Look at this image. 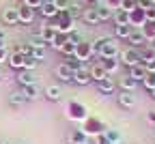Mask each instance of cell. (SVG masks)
<instances>
[{
  "label": "cell",
  "instance_id": "cell-1",
  "mask_svg": "<svg viewBox=\"0 0 155 144\" xmlns=\"http://www.w3.org/2000/svg\"><path fill=\"white\" fill-rule=\"evenodd\" d=\"M93 52H95V56H99V60L101 58H119L121 56L119 43H116L114 39H110V37H101V39L93 41Z\"/></svg>",
  "mask_w": 155,
  "mask_h": 144
},
{
  "label": "cell",
  "instance_id": "cell-2",
  "mask_svg": "<svg viewBox=\"0 0 155 144\" xmlns=\"http://www.w3.org/2000/svg\"><path fill=\"white\" fill-rule=\"evenodd\" d=\"M75 19L67 13V11H58V15L54 17V22H52V26H56V30L58 32H65V34H71L73 30H75Z\"/></svg>",
  "mask_w": 155,
  "mask_h": 144
},
{
  "label": "cell",
  "instance_id": "cell-3",
  "mask_svg": "<svg viewBox=\"0 0 155 144\" xmlns=\"http://www.w3.org/2000/svg\"><path fill=\"white\" fill-rule=\"evenodd\" d=\"M106 123L104 120H99V118H95V116H88L86 120H84V127H82V131L86 133V136H101V133H106Z\"/></svg>",
  "mask_w": 155,
  "mask_h": 144
},
{
  "label": "cell",
  "instance_id": "cell-4",
  "mask_svg": "<svg viewBox=\"0 0 155 144\" xmlns=\"http://www.w3.org/2000/svg\"><path fill=\"white\" fill-rule=\"evenodd\" d=\"M119 60H121V63H123L127 69H131V67H136V65H140V50H136V47H125V50L121 52Z\"/></svg>",
  "mask_w": 155,
  "mask_h": 144
},
{
  "label": "cell",
  "instance_id": "cell-5",
  "mask_svg": "<svg viewBox=\"0 0 155 144\" xmlns=\"http://www.w3.org/2000/svg\"><path fill=\"white\" fill-rule=\"evenodd\" d=\"M67 116L71 118V120H86L88 118V110H86V106H82L80 101H71L69 103V108H67Z\"/></svg>",
  "mask_w": 155,
  "mask_h": 144
},
{
  "label": "cell",
  "instance_id": "cell-6",
  "mask_svg": "<svg viewBox=\"0 0 155 144\" xmlns=\"http://www.w3.org/2000/svg\"><path fill=\"white\" fill-rule=\"evenodd\" d=\"M149 22H147V11L144 9H134V11H129V26L131 28H144Z\"/></svg>",
  "mask_w": 155,
  "mask_h": 144
},
{
  "label": "cell",
  "instance_id": "cell-7",
  "mask_svg": "<svg viewBox=\"0 0 155 144\" xmlns=\"http://www.w3.org/2000/svg\"><path fill=\"white\" fill-rule=\"evenodd\" d=\"M116 101L123 110H134L136 108V95L134 93H127V90H119L116 93Z\"/></svg>",
  "mask_w": 155,
  "mask_h": 144
},
{
  "label": "cell",
  "instance_id": "cell-8",
  "mask_svg": "<svg viewBox=\"0 0 155 144\" xmlns=\"http://www.w3.org/2000/svg\"><path fill=\"white\" fill-rule=\"evenodd\" d=\"M93 56H95L93 43H88V41H80V43H78V47H75V58H80L82 63H84V60H91Z\"/></svg>",
  "mask_w": 155,
  "mask_h": 144
},
{
  "label": "cell",
  "instance_id": "cell-9",
  "mask_svg": "<svg viewBox=\"0 0 155 144\" xmlns=\"http://www.w3.org/2000/svg\"><path fill=\"white\" fill-rule=\"evenodd\" d=\"M95 84H97V90H99L101 95H114L116 93V88H119V84H116V82H114V77H104L101 82H95Z\"/></svg>",
  "mask_w": 155,
  "mask_h": 144
},
{
  "label": "cell",
  "instance_id": "cell-10",
  "mask_svg": "<svg viewBox=\"0 0 155 144\" xmlns=\"http://www.w3.org/2000/svg\"><path fill=\"white\" fill-rule=\"evenodd\" d=\"M127 43H129V47H136V50L144 47V45H147V39H144L142 30H140V28H134L131 34H129V39H127Z\"/></svg>",
  "mask_w": 155,
  "mask_h": 144
},
{
  "label": "cell",
  "instance_id": "cell-11",
  "mask_svg": "<svg viewBox=\"0 0 155 144\" xmlns=\"http://www.w3.org/2000/svg\"><path fill=\"white\" fill-rule=\"evenodd\" d=\"M82 22L88 24V26H97V24H101L99 22V15H97V7H84V13H82Z\"/></svg>",
  "mask_w": 155,
  "mask_h": 144
},
{
  "label": "cell",
  "instance_id": "cell-12",
  "mask_svg": "<svg viewBox=\"0 0 155 144\" xmlns=\"http://www.w3.org/2000/svg\"><path fill=\"white\" fill-rule=\"evenodd\" d=\"M73 82H75V84L78 86H88L91 84V73H88V67L84 65L82 69H78V71H73Z\"/></svg>",
  "mask_w": 155,
  "mask_h": 144
},
{
  "label": "cell",
  "instance_id": "cell-13",
  "mask_svg": "<svg viewBox=\"0 0 155 144\" xmlns=\"http://www.w3.org/2000/svg\"><path fill=\"white\" fill-rule=\"evenodd\" d=\"M99 63H101V67L106 69L108 75L119 73V69H121V60H119V58H101Z\"/></svg>",
  "mask_w": 155,
  "mask_h": 144
},
{
  "label": "cell",
  "instance_id": "cell-14",
  "mask_svg": "<svg viewBox=\"0 0 155 144\" xmlns=\"http://www.w3.org/2000/svg\"><path fill=\"white\" fill-rule=\"evenodd\" d=\"M56 77L61 82H73V69L67 65V63H61L56 67Z\"/></svg>",
  "mask_w": 155,
  "mask_h": 144
},
{
  "label": "cell",
  "instance_id": "cell-15",
  "mask_svg": "<svg viewBox=\"0 0 155 144\" xmlns=\"http://www.w3.org/2000/svg\"><path fill=\"white\" fill-rule=\"evenodd\" d=\"M17 15H19V24H32L35 22V9L22 5L17 9Z\"/></svg>",
  "mask_w": 155,
  "mask_h": 144
},
{
  "label": "cell",
  "instance_id": "cell-16",
  "mask_svg": "<svg viewBox=\"0 0 155 144\" xmlns=\"http://www.w3.org/2000/svg\"><path fill=\"white\" fill-rule=\"evenodd\" d=\"M88 73H91V80H93V82H101L104 77H108V73H106V69L101 67V63H93V65L88 67Z\"/></svg>",
  "mask_w": 155,
  "mask_h": 144
},
{
  "label": "cell",
  "instance_id": "cell-17",
  "mask_svg": "<svg viewBox=\"0 0 155 144\" xmlns=\"http://www.w3.org/2000/svg\"><path fill=\"white\" fill-rule=\"evenodd\" d=\"M2 22H5L7 26L19 24V15H17V9H15V7H9V9L2 11Z\"/></svg>",
  "mask_w": 155,
  "mask_h": 144
},
{
  "label": "cell",
  "instance_id": "cell-18",
  "mask_svg": "<svg viewBox=\"0 0 155 144\" xmlns=\"http://www.w3.org/2000/svg\"><path fill=\"white\" fill-rule=\"evenodd\" d=\"M116 84H119V90H127V93H136V88H138V82L129 75H123Z\"/></svg>",
  "mask_w": 155,
  "mask_h": 144
},
{
  "label": "cell",
  "instance_id": "cell-19",
  "mask_svg": "<svg viewBox=\"0 0 155 144\" xmlns=\"http://www.w3.org/2000/svg\"><path fill=\"white\" fill-rule=\"evenodd\" d=\"M39 13H41L43 17H48V19H54V17L58 15V9L54 7L52 0H43V5L39 7Z\"/></svg>",
  "mask_w": 155,
  "mask_h": 144
},
{
  "label": "cell",
  "instance_id": "cell-20",
  "mask_svg": "<svg viewBox=\"0 0 155 144\" xmlns=\"http://www.w3.org/2000/svg\"><path fill=\"white\" fill-rule=\"evenodd\" d=\"M17 82L22 86H30V84H37V77L32 75V71H28V69H22L17 73Z\"/></svg>",
  "mask_w": 155,
  "mask_h": 144
},
{
  "label": "cell",
  "instance_id": "cell-21",
  "mask_svg": "<svg viewBox=\"0 0 155 144\" xmlns=\"http://www.w3.org/2000/svg\"><path fill=\"white\" fill-rule=\"evenodd\" d=\"M112 22H114V26H127L129 24V13L123 11V9H116L114 15H112Z\"/></svg>",
  "mask_w": 155,
  "mask_h": 144
},
{
  "label": "cell",
  "instance_id": "cell-22",
  "mask_svg": "<svg viewBox=\"0 0 155 144\" xmlns=\"http://www.w3.org/2000/svg\"><path fill=\"white\" fill-rule=\"evenodd\" d=\"M39 34H41V39L50 45L52 41H54V37L58 34V30H56V26H52V24H50V26H43L41 30H39Z\"/></svg>",
  "mask_w": 155,
  "mask_h": 144
},
{
  "label": "cell",
  "instance_id": "cell-23",
  "mask_svg": "<svg viewBox=\"0 0 155 144\" xmlns=\"http://www.w3.org/2000/svg\"><path fill=\"white\" fill-rule=\"evenodd\" d=\"M97 15H99V22L101 24L104 22H110L112 15H114V9H110L108 5H99V7H97Z\"/></svg>",
  "mask_w": 155,
  "mask_h": 144
},
{
  "label": "cell",
  "instance_id": "cell-24",
  "mask_svg": "<svg viewBox=\"0 0 155 144\" xmlns=\"http://www.w3.org/2000/svg\"><path fill=\"white\" fill-rule=\"evenodd\" d=\"M61 97H63L61 86L52 84V86H48V88H45V99H48V101H61Z\"/></svg>",
  "mask_w": 155,
  "mask_h": 144
},
{
  "label": "cell",
  "instance_id": "cell-25",
  "mask_svg": "<svg viewBox=\"0 0 155 144\" xmlns=\"http://www.w3.org/2000/svg\"><path fill=\"white\" fill-rule=\"evenodd\" d=\"M7 63H9L13 69H19V71H22V69H24V56L19 54V52H13V54H9V60H7Z\"/></svg>",
  "mask_w": 155,
  "mask_h": 144
},
{
  "label": "cell",
  "instance_id": "cell-26",
  "mask_svg": "<svg viewBox=\"0 0 155 144\" xmlns=\"http://www.w3.org/2000/svg\"><path fill=\"white\" fill-rule=\"evenodd\" d=\"M127 75H129V77H134V80L140 84V82L144 80V75H147V69H144L142 65H136V67H131V69H129V73H127Z\"/></svg>",
  "mask_w": 155,
  "mask_h": 144
},
{
  "label": "cell",
  "instance_id": "cell-27",
  "mask_svg": "<svg viewBox=\"0 0 155 144\" xmlns=\"http://www.w3.org/2000/svg\"><path fill=\"white\" fill-rule=\"evenodd\" d=\"M106 138L112 142V144H123V133L119 129H114V127H108L106 129Z\"/></svg>",
  "mask_w": 155,
  "mask_h": 144
},
{
  "label": "cell",
  "instance_id": "cell-28",
  "mask_svg": "<svg viewBox=\"0 0 155 144\" xmlns=\"http://www.w3.org/2000/svg\"><path fill=\"white\" fill-rule=\"evenodd\" d=\"M80 142H88V136L82 129H73L69 133V144H80Z\"/></svg>",
  "mask_w": 155,
  "mask_h": 144
},
{
  "label": "cell",
  "instance_id": "cell-29",
  "mask_svg": "<svg viewBox=\"0 0 155 144\" xmlns=\"http://www.w3.org/2000/svg\"><path fill=\"white\" fill-rule=\"evenodd\" d=\"M140 84H142V88L147 93L155 90V71H147V75H144V80L140 82Z\"/></svg>",
  "mask_w": 155,
  "mask_h": 144
},
{
  "label": "cell",
  "instance_id": "cell-30",
  "mask_svg": "<svg viewBox=\"0 0 155 144\" xmlns=\"http://www.w3.org/2000/svg\"><path fill=\"white\" fill-rule=\"evenodd\" d=\"M22 93L26 97V101H35L39 97V86L37 84H30V86H22Z\"/></svg>",
  "mask_w": 155,
  "mask_h": 144
},
{
  "label": "cell",
  "instance_id": "cell-31",
  "mask_svg": "<svg viewBox=\"0 0 155 144\" xmlns=\"http://www.w3.org/2000/svg\"><path fill=\"white\" fill-rule=\"evenodd\" d=\"M131 26L127 24V26H114V37L116 39H123V41H127L129 39V34H131Z\"/></svg>",
  "mask_w": 155,
  "mask_h": 144
},
{
  "label": "cell",
  "instance_id": "cell-32",
  "mask_svg": "<svg viewBox=\"0 0 155 144\" xmlns=\"http://www.w3.org/2000/svg\"><path fill=\"white\" fill-rule=\"evenodd\" d=\"M75 47H78V43H75V41H71V39L67 37V43L63 45L61 54H63L65 58H69V56H75Z\"/></svg>",
  "mask_w": 155,
  "mask_h": 144
},
{
  "label": "cell",
  "instance_id": "cell-33",
  "mask_svg": "<svg viewBox=\"0 0 155 144\" xmlns=\"http://www.w3.org/2000/svg\"><path fill=\"white\" fill-rule=\"evenodd\" d=\"M9 103H11V106H24V103H26V97H24V93H22V90H15V93H11V95H9Z\"/></svg>",
  "mask_w": 155,
  "mask_h": 144
},
{
  "label": "cell",
  "instance_id": "cell-34",
  "mask_svg": "<svg viewBox=\"0 0 155 144\" xmlns=\"http://www.w3.org/2000/svg\"><path fill=\"white\" fill-rule=\"evenodd\" d=\"M67 13L73 17V19H78V17H80L82 19V13H84V7L80 5V2H71L69 5V9H67Z\"/></svg>",
  "mask_w": 155,
  "mask_h": 144
},
{
  "label": "cell",
  "instance_id": "cell-35",
  "mask_svg": "<svg viewBox=\"0 0 155 144\" xmlns=\"http://www.w3.org/2000/svg\"><path fill=\"white\" fill-rule=\"evenodd\" d=\"M67 37H69V34H65V32H58V34L54 37V41H52L50 45H52L54 50H58V52H61V50H63V45L67 43Z\"/></svg>",
  "mask_w": 155,
  "mask_h": 144
},
{
  "label": "cell",
  "instance_id": "cell-36",
  "mask_svg": "<svg viewBox=\"0 0 155 144\" xmlns=\"http://www.w3.org/2000/svg\"><path fill=\"white\" fill-rule=\"evenodd\" d=\"M65 63H67V65H69L73 71H78V69H82V67H84V63H82L80 58H75V56H69V58L65 60Z\"/></svg>",
  "mask_w": 155,
  "mask_h": 144
},
{
  "label": "cell",
  "instance_id": "cell-37",
  "mask_svg": "<svg viewBox=\"0 0 155 144\" xmlns=\"http://www.w3.org/2000/svg\"><path fill=\"white\" fill-rule=\"evenodd\" d=\"M140 7V0H123V5H121V9L123 11H134V9H138Z\"/></svg>",
  "mask_w": 155,
  "mask_h": 144
},
{
  "label": "cell",
  "instance_id": "cell-38",
  "mask_svg": "<svg viewBox=\"0 0 155 144\" xmlns=\"http://www.w3.org/2000/svg\"><path fill=\"white\" fill-rule=\"evenodd\" d=\"M32 58L43 60L45 58V45H32Z\"/></svg>",
  "mask_w": 155,
  "mask_h": 144
},
{
  "label": "cell",
  "instance_id": "cell-39",
  "mask_svg": "<svg viewBox=\"0 0 155 144\" xmlns=\"http://www.w3.org/2000/svg\"><path fill=\"white\" fill-rule=\"evenodd\" d=\"M142 30V34H144V39H147V43H151V41L155 39V30H153V26L151 24H147L144 28H140Z\"/></svg>",
  "mask_w": 155,
  "mask_h": 144
},
{
  "label": "cell",
  "instance_id": "cell-40",
  "mask_svg": "<svg viewBox=\"0 0 155 144\" xmlns=\"http://www.w3.org/2000/svg\"><path fill=\"white\" fill-rule=\"evenodd\" d=\"M37 65H39V60H37V58H32V56H24V69L32 71Z\"/></svg>",
  "mask_w": 155,
  "mask_h": 144
},
{
  "label": "cell",
  "instance_id": "cell-41",
  "mask_svg": "<svg viewBox=\"0 0 155 144\" xmlns=\"http://www.w3.org/2000/svg\"><path fill=\"white\" fill-rule=\"evenodd\" d=\"M52 2H54V7H56L58 11H67L69 5H71V0H52Z\"/></svg>",
  "mask_w": 155,
  "mask_h": 144
},
{
  "label": "cell",
  "instance_id": "cell-42",
  "mask_svg": "<svg viewBox=\"0 0 155 144\" xmlns=\"http://www.w3.org/2000/svg\"><path fill=\"white\" fill-rule=\"evenodd\" d=\"M140 65H142L147 71H155V58H142Z\"/></svg>",
  "mask_w": 155,
  "mask_h": 144
},
{
  "label": "cell",
  "instance_id": "cell-43",
  "mask_svg": "<svg viewBox=\"0 0 155 144\" xmlns=\"http://www.w3.org/2000/svg\"><path fill=\"white\" fill-rule=\"evenodd\" d=\"M104 2H106V5H108L110 9H114V11H116V9H121L123 0H104Z\"/></svg>",
  "mask_w": 155,
  "mask_h": 144
},
{
  "label": "cell",
  "instance_id": "cell-44",
  "mask_svg": "<svg viewBox=\"0 0 155 144\" xmlns=\"http://www.w3.org/2000/svg\"><path fill=\"white\" fill-rule=\"evenodd\" d=\"M24 5L30 7V9H39V7L43 5V0H24Z\"/></svg>",
  "mask_w": 155,
  "mask_h": 144
},
{
  "label": "cell",
  "instance_id": "cell-45",
  "mask_svg": "<svg viewBox=\"0 0 155 144\" xmlns=\"http://www.w3.org/2000/svg\"><path fill=\"white\" fill-rule=\"evenodd\" d=\"M144 11H147V22H155V7L144 9Z\"/></svg>",
  "mask_w": 155,
  "mask_h": 144
},
{
  "label": "cell",
  "instance_id": "cell-46",
  "mask_svg": "<svg viewBox=\"0 0 155 144\" xmlns=\"http://www.w3.org/2000/svg\"><path fill=\"white\" fill-rule=\"evenodd\" d=\"M95 144H112V142L106 138V133H101V136H97V138H95Z\"/></svg>",
  "mask_w": 155,
  "mask_h": 144
},
{
  "label": "cell",
  "instance_id": "cell-47",
  "mask_svg": "<svg viewBox=\"0 0 155 144\" xmlns=\"http://www.w3.org/2000/svg\"><path fill=\"white\" fill-rule=\"evenodd\" d=\"M151 7H155L153 0H140V9H151Z\"/></svg>",
  "mask_w": 155,
  "mask_h": 144
},
{
  "label": "cell",
  "instance_id": "cell-48",
  "mask_svg": "<svg viewBox=\"0 0 155 144\" xmlns=\"http://www.w3.org/2000/svg\"><path fill=\"white\" fill-rule=\"evenodd\" d=\"M5 60H9V52L7 47H0V63H5Z\"/></svg>",
  "mask_w": 155,
  "mask_h": 144
},
{
  "label": "cell",
  "instance_id": "cell-49",
  "mask_svg": "<svg viewBox=\"0 0 155 144\" xmlns=\"http://www.w3.org/2000/svg\"><path fill=\"white\" fill-rule=\"evenodd\" d=\"M147 120H149L151 125L155 127V112H149V114H147Z\"/></svg>",
  "mask_w": 155,
  "mask_h": 144
},
{
  "label": "cell",
  "instance_id": "cell-50",
  "mask_svg": "<svg viewBox=\"0 0 155 144\" xmlns=\"http://www.w3.org/2000/svg\"><path fill=\"white\" fill-rule=\"evenodd\" d=\"M5 37H7V34H5V30H0V41H5Z\"/></svg>",
  "mask_w": 155,
  "mask_h": 144
},
{
  "label": "cell",
  "instance_id": "cell-51",
  "mask_svg": "<svg viewBox=\"0 0 155 144\" xmlns=\"http://www.w3.org/2000/svg\"><path fill=\"white\" fill-rule=\"evenodd\" d=\"M149 45H151V47H153V50H155V39H153V41H151V43H149Z\"/></svg>",
  "mask_w": 155,
  "mask_h": 144
},
{
  "label": "cell",
  "instance_id": "cell-52",
  "mask_svg": "<svg viewBox=\"0 0 155 144\" xmlns=\"http://www.w3.org/2000/svg\"><path fill=\"white\" fill-rule=\"evenodd\" d=\"M149 95H151V99H155V90H151V93H149Z\"/></svg>",
  "mask_w": 155,
  "mask_h": 144
},
{
  "label": "cell",
  "instance_id": "cell-53",
  "mask_svg": "<svg viewBox=\"0 0 155 144\" xmlns=\"http://www.w3.org/2000/svg\"><path fill=\"white\" fill-rule=\"evenodd\" d=\"M0 77H2V69H0Z\"/></svg>",
  "mask_w": 155,
  "mask_h": 144
},
{
  "label": "cell",
  "instance_id": "cell-54",
  "mask_svg": "<svg viewBox=\"0 0 155 144\" xmlns=\"http://www.w3.org/2000/svg\"><path fill=\"white\" fill-rule=\"evenodd\" d=\"M80 144H88V142H80Z\"/></svg>",
  "mask_w": 155,
  "mask_h": 144
}]
</instances>
